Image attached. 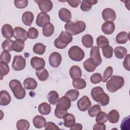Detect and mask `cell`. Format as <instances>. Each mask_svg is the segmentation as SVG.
Listing matches in <instances>:
<instances>
[{
    "mask_svg": "<svg viewBox=\"0 0 130 130\" xmlns=\"http://www.w3.org/2000/svg\"><path fill=\"white\" fill-rule=\"evenodd\" d=\"M91 95L93 100L99 103L102 106H105L109 103L110 98L109 95L104 92L101 87H93L91 91Z\"/></svg>",
    "mask_w": 130,
    "mask_h": 130,
    "instance_id": "1",
    "label": "cell"
},
{
    "mask_svg": "<svg viewBox=\"0 0 130 130\" xmlns=\"http://www.w3.org/2000/svg\"><path fill=\"white\" fill-rule=\"evenodd\" d=\"M66 31L71 35H77L84 31L86 29V24L84 21H78L77 22L70 21L64 25Z\"/></svg>",
    "mask_w": 130,
    "mask_h": 130,
    "instance_id": "2",
    "label": "cell"
},
{
    "mask_svg": "<svg viewBox=\"0 0 130 130\" xmlns=\"http://www.w3.org/2000/svg\"><path fill=\"white\" fill-rule=\"evenodd\" d=\"M124 84V79L122 77L114 75L107 82L106 87L109 92H115L120 89Z\"/></svg>",
    "mask_w": 130,
    "mask_h": 130,
    "instance_id": "3",
    "label": "cell"
},
{
    "mask_svg": "<svg viewBox=\"0 0 130 130\" xmlns=\"http://www.w3.org/2000/svg\"><path fill=\"white\" fill-rule=\"evenodd\" d=\"M9 86L12 91L14 96L18 100L23 99L26 95L25 88L21 85V82L16 79H13L10 81Z\"/></svg>",
    "mask_w": 130,
    "mask_h": 130,
    "instance_id": "4",
    "label": "cell"
},
{
    "mask_svg": "<svg viewBox=\"0 0 130 130\" xmlns=\"http://www.w3.org/2000/svg\"><path fill=\"white\" fill-rule=\"evenodd\" d=\"M69 57L75 61H80L84 57L85 53L84 51L79 46H73L68 50Z\"/></svg>",
    "mask_w": 130,
    "mask_h": 130,
    "instance_id": "5",
    "label": "cell"
},
{
    "mask_svg": "<svg viewBox=\"0 0 130 130\" xmlns=\"http://www.w3.org/2000/svg\"><path fill=\"white\" fill-rule=\"evenodd\" d=\"M26 66V60L21 55H15L14 57L12 67L15 71H22Z\"/></svg>",
    "mask_w": 130,
    "mask_h": 130,
    "instance_id": "6",
    "label": "cell"
},
{
    "mask_svg": "<svg viewBox=\"0 0 130 130\" xmlns=\"http://www.w3.org/2000/svg\"><path fill=\"white\" fill-rule=\"evenodd\" d=\"M90 59L96 67L101 64L102 59L101 57L99 47L98 46L92 47L90 50Z\"/></svg>",
    "mask_w": 130,
    "mask_h": 130,
    "instance_id": "7",
    "label": "cell"
},
{
    "mask_svg": "<svg viewBox=\"0 0 130 130\" xmlns=\"http://www.w3.org/2000/svg\"><path fill=\"white\" fill-rule=\"evenodd\" d=\"M77 105L80 111L84 112L91 107V102L87 96L84 95L78 101Z\"/></svg>",
    "mask_w": 130,
    "mask_h": 130,
    "instance_id": "8",
    "label": "cell"
},
{
    "mask_svg": "<svg viewBox=\"0 0 130 130\" xmlns=\"http://www.w3.org/2000/svg\"><path fill=\"white\" fill-rule=\"evenodd\" d=\"M39 7L40 10L44 13L50 11L53 8V4L50 0H37L35 1Z\"/></svg>",
    "mask_w": 130,
    "mask_h": 130,
    "instance_id": "9",
    "label": "cell"
},
{
    "mask_svg": "<svg viewBox=\"0 0 130 130\" xmlns=\"http://www.w3.org/2000/svg\"><path fill=\"white\" fill-rule=\"evenodd\" d=\"M61 55L57 52H52L49 57V64L53 68L58 67L61 63Z\"/></svg>",
    "mask_w": 130,
    "mask_h": 130,
    "instance_id": "10",
    "label": "cell"
},
{
    "mask_svg": "<svg viewBox=\"0 0 130 130\" xmlns=\"http://www.w3.org/2000/svg\"><path fill=\"white\" fill-rule=\"evenodd\" d=\"M50 17L47 13L41 12L38 14L37 17L36 23L38 26L43 27L45 24L50 22Z\"/></svg>",
    "mask_w": 130,
    "mask_h": 130,
    "instance_id": "11",
    "label": "cell"
},
{
    "mask_svg": "<svg viewBox=\"0 0 130 130\" xmlns=\"http://www.w3.org/2000/svg\"><path fill=\"white\" fill-rule=\"evenodd\" d=\"M13 37L16 40H22L25 41L28 38L27 32L22 27H15L14 28Z\"/></svg>",
    "mask_w": 130,
    "mask_h": 130,
    "instance_id": "12",
    "label": "cell"
},
{
    "mask_svg": "<svg viewBox=\"0 0 130 130\" xmlns=\"http://www.w3.org/2000/svg\"><path fill=\"white\" fill-rule=\"evenodd\" d=\"M30 64L36 70H40L44 68L45 61L43 58L34 56L30 59Z\"/></svg>",
    "mask_w": 130,
    "mask_h": 130,
    "instance_id": "13",
    "label": "cell"
},
{
    "mask_svg": "<svg viewBox=\"0 0 130 130\" xmlns=\"http://www.w3.org/2000/svg\"><path fill=\"white\" fill-rule=\"evenodd\" d=\"M102 17L103 19L107 21H114L116 18V13L114 10L111 8H106L102 12Z\"/></svg>",
    "mask_w": 130,
    "mask_h": 130,
    "instance_id": "14",
    "label": "cell"
},
{
    "mask_svg": "<svg viewBox=\"0 0 130 130\" xmlns=\"http://www.w3.org/2000/svg\"><path fill=\"white\" fill-rule=\"evenodd\" d=\"M71 106V101L66 96H63L59 99L56 107L64 110H68Z\"/></svg>",
    "mask_w": 130,
    "mask_h": 130,
    "instance_id": "15",
    "label": "cell"
},
{
    "mask_svg": "<svg viewBox=\"0 0 130 130\" xmlns=\"http://www.w3.org/2000/svg\"><path fill=\"white\" fill-rule=\"evenodd\" d=\"M58 16L61 21L68 23L71 21L72 14L69 10L62 8L58 11Z\"/></svg>",
    "mask_w": 130,
    "mask_h": 130,
    "instance_id": "16",
    "label": "cell"
},
{
    "mask_svg": "<svg viewBox=\"0 0 130 130\" xmlns=\"http://www.w3.org/2000/svg\"><path fill=\"white\" fill-rule=\"evenodd\" d=\"M57 39L61 44L67 46L72 41L73 37L67 31H61Z\"/></svg>",
    "mask_w": 130,
    "mask_h": 130,
    "instance_id": "17",
    "label": "cell"
},
{
    "mask_svg": "<svg viewBox=\"0 0 130 130\" xmlns=\"http://www.w3.org/2000/svg\"><path fill=\"white\" fill-rule=\"evenodd\" d=\"M115 24L111 21L105 22L102 26V30L106 35L112 34L115 30Z\"/></svg>",
    "mask_w": 130,
    "mask_h": 130,
    "instance_id": "18",
    "label": "cell"
},
{
    "mask_svg": "<svg viewBox=\"0 0 130 130\" xmlns=\"http://www.w3.org/2000/svg\"><path fill=\"white\" fill-rule=\"evenodd\" d=\"M23 85L26 90H34L37 88L38 83L32 78H27L23 81Z\"/></svg>",
    "mask_w": 130,
    "mask_h": 130,
    "instance_id": "19",
    "label": "cell"
},
{
    "mask_svg": "<svg viewBox=\"0 0 130 130\" xmlns=\"http://www.w3.org/2000/svg\"><path fill=\"white\" fill-rule=\"evenodd\" d=\"M2 33L4 38L10 39L14 35V30L10 24H5L2 27Z\"/></svg>",
    "mask_w": 130,
    "mask_h": 130,
    "instance_id": "20",
    "label": "cell"
},
{
    "mask_svg": "<svg viewBox=\"0 0 130 130\" xmlns=\"http://www.w3.org/2000/svg\"><path fill=\"white\" fill-rule=\"evenodd\" d=\"M34 19V15L30 11L25 12L22 16V21L26 26H30Z\"/></svg>",
    "mask_w": 130,
    "mask_h": 130,
    "instance_id": "21",
    "label": "cell"
},
{
    "mask_svg": "<svg viewBox=\"0 0 130 130\" xmlns=\"http://www.w3.org/2000/svg\"><path fill=\"white\" fill-rule=\"evenodd\" d=\"M11 101L10 94L6 90H2L0 92V105L1 106H7L9 105Z\"/></svg>",
    "mask_w": 130,
    "mask_h": 130,
    "instance_id": "22",
    "label": "cell"
},
{
    "mask_svg": "<svg viewBox=\"0 0 130 130\" xmlns=\"http://www.w3.org/2000/svg\"><path fill=\"white\" fill-rule=\"evenodd\" d=\"M32 122L35 127L37 128H42L45 126L46 123V120L42 116L37 115L33 118Z\"/></svg>",
    "mask_w": 130,
    "mask_h": 130,
    "instance_id": "23",
    "label": "cell"
},
{
    "mask_svg": "<svg viewBox=\"0 0 130 130\" xmlns=\"http://www.w3.org/2000/svg\"><path fill=\"white\" fill-rule=\"evenodd\" d=\"M81 3V10L84 12H87L91 9L93 5H95L98 3V1L94 0H83Z\"/></svg>",
    "mask_w": 130,
    "mask_h": 130,
    "instance_id": "24",
    "label": "cell"
},
{
    "mask_svg": "<svg viewBox=\"0 0 130 130\" xmlns=\"http://www.w3.org/2000/svg\"><path fill=\"white\" fill-rule=\"evenodd\" d=\"M69 73L72 79L79 78L82 76L81 69L78 66H73L71 67L70 69Z\"/></svg>",
    "mask_w": 130,
    "mask_h": 130,
    "instance_id": "25",
    "label": "cell"
},
{
    "mask_svg": "<svg viewBox=\"0 0 130 130\" xmlns=\"http://www.w3.org/2000/svg\"><path fill=\"white\" fill-rule=\"evenodd\" d=\"M63 124L66 127H71L75 123V116L71 114L68 113L66 114L63 118Z\"/></svg>",
    "mask_w": 130,
    "mask_h": 130,
    "instance_id": "26",
    "label": "cell"
},
{
    "mask_svg": "<svg viewBox=\"0 0 130 130\" xmlns=\"http://www.w3.org/2000/svg\"><path fill=\"white\" fill-rule=\"evenodd\" d=\"M129 39V34L125 31H121L116 36V42L118 44L126 43Z\"/></svg>",
    "mask_w": 130,
    "mask_h": 130,
    "instance_id": "27",
    "label": "cell"
},
{
    "mask_svg": "<svg viewBox=\"0 0 130 130\" xmlns=\"http://www.w3.org/2000/svg\"><path fill=\"white\" fill-rule=\"evenodd\" d=\"M43 35L46 37H49L52 36L54 31V25L50 22L45 24L42 28Z\"/></svg>",
    "mask_w": 130,
    "mask_h": 130,
    "instance_id": "28",
    "label": "cell"
},
{
    "mask_svg": "<svg viewBox=\"0 0 130 130\" xmlns=\"http://www.w3.org/2000/svg\"><path fill=\"white\" fill-rule=\"evenodd\" d=\"M51 110V106L46 103L44 102L40 104L38 106V111L39 113L44 115H47L50 114Z\"/></svg>",
    "mask_w": 130,
    "mask_h": 130,
    "instance_id": "29",
    "label": "cell"
},
{
    "mask_svg": "<svg viewBox=\"0 0 130 130\" xmlns=\"http://www.w3.org/2000/svg\"><path fill=\"white\" fill-rule=\"evenodd\" d=\"M73 86L77 90H80L84 88L86 86V82L83 79L76 78L73 79Z\"/></svg>",
    "mask_w": 130,
    "mask_h": 130,
    "instance_id": "30",
    "label": "cell"
},
{
    "mask_svg": "<svg viewBox=\"0 0 130 130\" xmlns=\"http://www.w3.org/2000/svg\"><path fill=\"white\" fill-rule=\"evenodd\" d=\"M107 118L110 123H116L119 119V113L116 110H112L108 113Z\"/></svg>",
    "mask_w": 130,
    "mask_h": 130,
    "instance_id": "31",
    "label": "cell"
},
{
    "mask_svg": "<svg viewBox=\"0 0 130 130\" xmlns=\"http://www.w3.org/2000/svg\"><path fill=\"white\" fill-rule=\"evenodd\" d=\"M127 49L122 46H117L114 49L115 56L119 59H122L127 55Z\"/></svg>",
    "mask_w": 130,
    "mask_h": 130,
    "instance_id": "32",
    "label": "cell"
},
{
    "mask_svg": "<svg viewBox=\"0 0 130 130\" xmlns=\"http://www.w3.org/2000/svg\"><path fill=\"white\" fill-rule=\"evenodd\" d=\"M24 41L22 40H16L13 42L12 49L17 52H21L24 48Z\"/></svg>",
    "mask_w": 130,
    "mask_h": 130,
    "instance_id": "33",
    "label": "cell"
},
{
    "mask_svg": "<svg viewBox=\"0 0 130 130\" xmlns=\"http://www.w3.org/2000/svg\"><path fill=\"white\" fill-rule=\"evenodd\" d=\"M48 101L52 105H55L59 100V94L54 90H52L47 95Z\"/></svg>",
    "mask_w": 130,
    "mask_h": 130,
    "instance_id": "34",
    "label": "cell"
},
{
    "mask_svg": "<svg viewBox=\"0 0 130 130\" xmlns=\"http://www.w3.org/2000/svg\"><path fill=\"white\" fill-rule=\"evenodd\" d=\"M82 43L86 48H90L93 45L92 37L89 34H86L82 37Z\"/></svg>",
    "mask_w": 130,
    "mask_h": 130,
    "instance_id": "35",
    "label": "cell"
},
{
    "mask_svg": "<svg viewBox=\"0 0 130 130\" xmlns=\"http://www.w3.org/2000/svg\"><path fill=\"white\" fill-rule=\"evenodd\" d=\"M36 74L39 80L41 81H44L46 80L49 77V73L47 70L45 68L40 70H37L36 72Z\"/></svg>",
    "mask_w": 130,
    "mask_h": 130,
    "instance_id": "36",
    "label": "cell"
},
{
    "mask_svg": "<svg viewBox=\"0 0 130 130\" xmlns=\"http://www.w3.org/2000/svg\"><path fill=\"white\" fill-rule=\"evenodd\" d=\"M83 67L84 69L88 72H92L94 71L96 68V66L91 60L90 58L87 59L83 62Z\"/></svg>",
    "mask_w": 130,
    "mask_h": 130,
    "instance_id": "37",
    "label": "cell"
},
{
    "mask_svg": "<svg viewBox=\"0 0 130 130\" xmlns=\"http://www.w3.org/2000/svg\"><path fill=\"white\" fill-rule=\"evenodd\" d=\"M30 124L25 119H20L16 123V127L18 130H27L29 129Z\"/></svg>",
    "mask_w": 130,
    "mask_h": 130,
    "instance_id": "38",
    "label": "cell"
},
{
    "mask_svg": "<svg viewBox=\"0 0 130 130\" xmlns=\"http://www.w3.org/2000/svg\"><path fill=\"white\" fill-rule=\"evenodd\" d=\"M46 50V46L42 43H38L36 44L33 47V51L35 53L42 55L43 54Z\"/></svg>",
    "mask_w": 130,
    "mask_h": 130,
    "instance_id": "39",
    "label": "cell"
},
{
    "mask_svg": "<svg viewBox=\"0 0 130 130\" xmlns=\"http://www.w3.org/2000/svg\"><path fill=\"white\" fill-rule=\"evenodd\" d=\"M79 95V92L75 89L69 90L65 94V96H67L71 102H74L77 100Z\"/></svg>",
    "mask_w": 130,
    "mask_h": 130,
    "instance_id": "40",
    "label": "cell"
},
{
    "mask_svg": "<svg viewBox=\"0 0 130 130\" xmlns=\"http://www.w3.org/2000/svg\"><path fill=\"white\" fill-rule=\"evenodd\" d=\"M109 40L104 36H100L96 39V44L99 48H103V47L109 45Z\"/></svg>",
    "mask_w": 130,
    "mask_h": 130,
    "instance_id": "41",
    "label": "cell"
},
{
    "mask_svg": "<svg viewBox=\"0 0 130 130\" xmlns=\"http://www.w3.org/2000/svg\"><path fill=\"white\" fill-rule=\"evenodd\" d=\"M13 41L10 39H7L5 40L2 44V47L4 51H7L8 52L13 51Z\"/></svg>",
    "mask_w": 130,
    "mask_h": 130,
    "instance_id": "42",
    "label": "cell"
},
{
    "mask_svg": "<svg viewBox=\"0 0 130 130\" xmlns=\"http://www.w3.org/2000/svg\"><path fill=\"white\" fill-rule=\"evenodd\" d=\"M100 111H101L100 106L99 105H94L88 109V113L90 117H95Z\"/></svg>",
    "mask_w": 130,
    "mask_h": 130,
    "instance_id": "43",
    "label": "cell"
},
{
    "mask_svg": "<svg viewBox=\"0 0 130 130\" xmlns=\"http://www.w3.org/2000/svg\"><path fill=\"white\" fill-rule=\"evenodd\" d=\"M103 55L107 58H111L113 56V49L109 45H107L102 48Z\"/></svg>",
    "mask_w": 130,
    "mask_h": 130,
    "instance_id": "44",
    "label": "cell"
},
{
    "mask_svg": "<svg viewBox=\"0 0 130 130\" xmlns=\"http://www.w3.org/2000/svg\"><path fill=\"white\" fill-rule=\"evenodd\" d=\"M0 67H1V80L3 79V78L4 76L7 75L9 71L10 68L8 64L4 62L1 61L0 63Z\"/></svg>",
    "mask_w": 130,
    "mask_h": 130,
    "instance_id": "45",
    "label": "cell"
},
{
    "mask_svg": "<svg viewBox=\"0 0 130 130\" xmlns=\"http://www.w3.org/2000/svg\"><path fill=\"white\" fill-rule=\"evenodd\" d=\"M108 120L107 114L103 111H100L96 116L95 121L97 123H105Z\"/></svg>",
    "mask_w": 130,
    "mask_h": 130,
    "instance_id": "46",
    "label": "cell"
},
{
    "mask_svg": "<svg viewBox=\"0 0 130 130\" xmlns=\"http://www.w3.org/2000/svg\"><path fill=\"white\" fill-rule=\"evenodd\" d=\"M113 74V68L112 67H108L105 70L103 76L102 77V81L103 82H106L107 81L108 79L110 78Z\"/></svg>",
    "mask_w": 130,
    "mask_h": 130,
    "instance_id": "47",
    "label": "cell"
},
{
    "mask_svg": "<svg viewBox=\"0 0 130 130\" xmlns=\"http://www.w3.org/2000/svg\"><path fill=\"white\" fill-rule=\"evenodd\" d=\"M39 36L38 30L34 27H30L28 29L27 31L28 38L31 39H36Z\"/></svg>",
    "mask_w": 130,
    "mask_h": 130,
    "instance_id": "48",
    "label": "cell"
},
{
    "mask_svg": "<svg viewBox=\"0 0 130 130\" xmlns=\"http://www.w3.org/2000/svg\"><path fill=\"white\" fill-rule=\"evenodd\" d=\"M11 55L10 53L7 51H3L1 54V61L9 63L10 62Z\"/></svg>",
    "mask_w": 130,
    "mask_h": 130,
    "instance_id": "49",
    "label": "cell"
},
{
    "mask_svg": "<svg viewBox=\"0 0 130 130\" xmlns=\"http://www.w3.org/2000/svg\"><path fill=\"white\" fill-rule=\"evenodd\" d=\"M90 82L93 84H98L102 81V77L100 73H94L90 78Z\"/></svg>",
    "mask_w": 130,
    "mask_h": 130,
    "instance_id": "50",
    "label": "cell"
},
{
    "mask_svg": "<svg viewBox=\"0 0 130 130\" xmlns=\"http://www.w3.org/2000/svg\"><path fill=\"white\" fill-rule=\"evenodd\" d=\"M68 113V110H64L60 109L57 107L55 108L54 111L55 116L59 119H63L64 116Z\"/></svg>",
    "mask_w": 130,
    "mask_h": 130,
    "instance_id": "51",
    "label": "cell"
},
{
    "mask_svg": "<svg viewBox=\"0 0 130 130\" xmlns=\"http://www.w3.org/2000/svg\"><path fill=\"white\" fill-rule=\"evenodd\" d=\"M15 6L18 9H23L26 7L28 5V1L27 0H22V1H18L15 0L14 2Z\"/></svg>",
    "mask_w": 130,
    "mask_h": 130,
    "instance_id": "52",
    "label": "cell"
},
{
    "mask_svg": "<svg viewBox=\"0 0 130 130\" xmlns=\"http://www.w3.org/2000/svg\"><path fill=\"white\" fill-rule=\"evenodd\" d=\"M120 128L122 130L129 129V116L124 117L120 124Z\"/></svg>",
    "mask_w": 130,
    "mask_h": 130,
    "instance_id": "53",
    "label": "cell"
},
{
    "mask_svg": "<svg viewBox=\"0 0 130 130\" xmlns=\"http://www.w3.org/2000/svg\"><path fill=\"white\" fill-rule=\"evenodd\" d=\"M129 58H130V55L127 54L125 56V57L123 61V66L124 68L127 71H130V67H129Z\"/></svg>",
    "mask_w": 130,
    "mask_h": 130,
    "instance_id": "54",
    "label": "cell"
},
{
    "mask_svg": "<svg viewBox=\"0 0 130 130\" xmlns=\"http://www.w3.org/2000/svg\"><path fill=\"white\" fill-rule=\"evenodd\" d=\"M45 128L46 129H58L59 128L54 123L52 122H48L45 125Z\"/></svg>",
    "mask_w": 130,
    "mask_h": 130,
    "instance_id": "55",
    "label": "cell"
},
{
    "mask_svg": "<svg viewBox=\"0 0 130 130\" xmlns=\"http://www.w3.org/2000/svg\"><path fill=\"white\" fill-rule=\"evenodd\" d=\"M68 3L72 7L76 8L79 6V4L81 3V1L80 0H70L67 1Z\"/></svg>",
    "mask_w": 130,
    "mask_h": 130,
    "instance_id": "56",
    "label": "cell"
},
{
    "mask_svg": "<svg viewBox=\"0 0 130 130\" xmlns=\"http://www.w3.org/2000/svg\"><path fill=\"white\" fill-rule=\"evenodd\" d=\"M106 127L104 123H96L94 124L93 129L94 130H105L106 129Z\"/></svg>",
    "mask_w": 130,
    "mask_h": 130,
    "instance_id": "57",
    "label": "cell"
},
{
    "mask_svg": "<svg viewBox=\"0 0 130 130\" xmlns=\"http://www.w3.org/2000/svg\"><path fill=\"white\" fill-rule=\"evenodd\" d=\"M54 46L56 48H58V49H64L66 47H67L66 46L63 45V44H62L57 39V38H56L54 41Z\"/></svg>",
    "mask_w": 130,
    "mask_h": 130,
    "instance_id": "58",
    "label": "cell"
},
{
    "mask_svg": "<svg viewBox=\"0 0 130 130\" xmlns=\"http://www.w3.org/2000/svg\"><path fill=\"white\" fill-rule=\"evenodd\" d=\"M82 129V125L80 123H75L73 126L70 127L71 130H81Z\"/></svg>",
    "mask_w": 130,
    "mask_h": 130,
    "instance_id": "59",
    "label": "cell"
}]
</instances>
